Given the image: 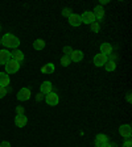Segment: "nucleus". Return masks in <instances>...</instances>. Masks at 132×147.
<instances>
[{
    "label": "nucleus",
    "mask_w": 132,
    "mask_h": 147,
    "mask_svg": "<svg viewBox=\"0 0 132 147\" xmlns=\"http://www.w3.org/2000/svg\"><path fill=\"white\" fill-rule=\"evenodd\" d=\"M0 42L3 43L5 47H12V49H16L18 45H20V41H18L17 37H15L13 34L7 33L3 36V38L0 40Z\"/></svg>",
    "instance_id": "obj_1"
},
{
    "label": "nucleus",
    "mask_w": 132,
    "mask_h": 147,
    "mask_svg": "<svg viewBox=\"0 0 132 147\" xmlns=\"http://www.w3.org/2000/svg\"><path fill=\"white\" fill-rule=\"evenodd\" d=\"M18 68H20V63L13 61V59H11V61L5 64V74H16L18 71Z\"/></svg>",
    "instance_id": "obj_2"
},
{
    "label": "nucleus",
    "mask_w": 132,
    "mask_h": 147,
    "mask_svg": "<svg viewBox=\"0 0 132 147\" xmlns=\"http://www.w3.org/2000/svg\"><path fill=\"white\" fill-rule=\"evenodd\" d=\"M45 101H46V104L50 105V107H55V105L58 104V95L57 93H54V92H50V93H48L45 97Z\"/></svg>",
    "instance_id": "obj_3"
},
{
    "label": "nucleus",
    "mask_w": 132,
    "mask_h": 147,
    "mask_svg": "<svg viewBox=\"0 0 132 147\" xmlns=\"http://www.w3.org/2000/svg\"><path fill=\"white\" fill-rule=\"evenodd\" d=\"M81 20H82L83 24H90L91 25L92 22H95V16H94V13L90 12V11H86V12H83V15L81 16Z\"/></svg>",
    "instance_id": "obj_4"
},
{
    "label": "nucleus",
    "mask_w": 132,
    "mask_h": 147,
    "mask_svg": "<svg viewBox=\"0 0 132 147\" xmlns=\"http://www.w3.org/2000/svg\"><path fill=\"white\" fill-rule=\"evenodd\" d=\"M31 98V89L29 88H21L17 93V100L18 101H28Z\"/></svg>",
    "instance_id": "obj_5"
},
{
    "label": "nucleus",
    "mask_w": 132,
    "mask_h": 147,
    "mask_svg": "<svg viewBox=\"0 0 132 147\" xmlns=\"http://www.w3.org/2000/svg\"><path fill=\"white\" fill-rule=\"evenodd\" d=\"M107 61H108V58L106 57V55H103V54H96L95 57H94V64H95L96 67H101V66H105L106 63H107Z\"/></svg>",
    "instance_id": "obj_6"
},
{
    "label": "nucleus",
    "mask_w": 132,
    "mask_h": 147,
    "mask_svg": "<svg viewBox=\"0 0 132 147\" xmlns=\"http://www.w3.org/2000/svg\"><path fill=\"white\" fill-rule=\"evenodd\" d=\"M119 133L122 137H124V139H126V138H131V134H132L131 125H122L119 127Z\"/></svg>",
    "instance_id": "obj_7"
},
{
    "label": "nucleus",
    "mask_w": 132,
    "mask_h": 147,
    "mask_svg": "<svg viewBox=\"0 0 132 147\" xmlns=\"http://www.w3.org/2000/svg\"><path fill=\"white\" fill-rule=\"evenodd\" d=\"M68 18H69V24H70L71 26H79V25L82 24V20H81V16L79 15L71 13Z\"/></svg>",
    "instance_id": "obj_8"
},
{
    "label": "nucleus",
    "mask_w": 132,
    "mask_h": 147,
    "mask_svg": "<svg viewBox=\"0 0 132 147\" xmlns=\"http://www.w3.org/2000/svg\"><path fill=\"white\" fill-rule=\"evenodd\" d=\"M11 61V53L8 50H0V64H7Z\"/></svg>",
    "instance_id": "obj_9"
},
{
    "label": "nucleus",
    "mask_w": 132,
    "mask_h": 147,
    "mask_svg": "<svg viewBox=\"0 0 132 147\" xmlns=\"http://www.w3.org/2000/svg\"><path fill=\"white\" fill-rule=\"evenodd\" d=\"M94 16H95V20L96 21H101V20H103V17H105V9H103V7L101 5H96L95 8H94Z\"/></svg>",
    "instance_id": "obj_10"
},
{
    "label": "nucleus",
    "mask_w": 132,
    "mask_h": 147,
    "mask_svg": "<svg viewBox=\"0 0 132 147\" xmlns=\"http://www.w3.org/2000/svg\"><path fill=\"white\" fill-rule=\"evenodd\" d=\"M105 143H108V137L106 134H98L95 137V146L102 147Z\"/></svg>",
    "instance_id": "obj_11"
},
{
    "label": "nucleus",
    "mask_w": 132,
    "mask_h": 147,
    "mask_svg": "<svg viewBox=\"0 0 132 147\" xmlns=\"http://www.w3.org/2000/svg\"><path fill=\"white\" fill-rule=\"evenodd\" d=\"M69 58H70V61H73V62H81L83 59V53L81 51V50H73Z\"/></svg>",
    "instance_id": "obj_12"
},
{
    "label": "nucleus",
    "mask_w": 132,
    "mask_h": 147,
    "mask_svg": "<svg viewBox=\"0 0 132 147\" xmlns=\"http://www.w3.org/2000/svg\"><path fill=\"white\" fill-rule=\"evenodd\" d=\"M11 59H13V61L20 63V62L24 61V53H23L21 50H15V51L11 53Z\"/></svg>",
    "instance_id": "obj_13"
},
{
    "label": "nucleus",
    "mask_w": 132,
    "mask_h": 147,
    "mask_svg": "<svg viewBox=\"0 0 132 147\" xmlns=\"http://www.w3.org/2000/svg\"><path fill=\"white\" fill-rule=\"evenodd\" d=\"M27 122H28V118L24 116V114H21V116H16L15 125L17 126V127H24V126L27 125Z\"/></svg>",
    "instance_id": "obj_14"
},
{
    "label": "nucleus",
    "mask_w": 132,
    "mask_h": 147,
    "mask_svg": "<svg viewBox=\"0 0 132 147\" xmlns=\"http://www.w3.org/2000/svg\"><path fill=\"white\" fill-rule=\"evenodd\" d=\"M111 53H112V46L110 45V43H107V42H103L101 45V54H103V55H111Z\"/></svg>",
    "instance_id": "obj_15"
},
{
    "label": "nucleus",
    "mask_w": 132,
    "mask_h": 147,
    "mask_svg": "<svg viewBox=\"0 0 132 147\" xmlns=\"http://www.w3.org/2000/svg\"><path fill=\"white\" fill-rule=\"evenodd\" d=\"M53 89V86L50 82H44L42 84H41V93H45V95H48V93H50Z\"/></svg>",
    "instance_id": "obj_16"
},
{
    "label": "nucleus",
    "mask_w": 132,
    "mask_h": 147,
    "mask_svg": "<svg viewBox=\"0 0 132 147\" xmlns=\"http://www.w3.org/2000/svg\"><path fill=\"white\" fill-rule=\"evenodd\" d=\"M9 83H11V80H9L8 74L0 72V87H7L9 86Z\"/></svg>",
    "instance_id": "obj_17"
},
{
    "label": "nucleus",
    "mask_w": 132,
    "mask_h": 147,
    "mask_svg": "<svg viewBox=\"0 0 132 147\" xmlns=\"http://www.w3.org/2000/svg\"><path fill=\"white\" fill-rule=\"evenodd\" d=\"M54 70H55L54 64H53V63H46L45 66H42L41 72H42V74H52V72H54Z\"/></svg>",
    "instance_id": "obj_18"
},
{
    "label": "nucleus",
    "mask_w": 132,
    "mask_h": 147,
    "mask_svg": "<svg viewBox=\"0 0 132 147\" xmlns=\"http://www.w3.org/2000/svg\"><path fill=\"white\" fill-rule=\"evenodd\" d=\"M33 47L36 50H42L45 47V41L44 40H36L33 42Z\"/></svg>",
    "instance_id": "obj_19"
},
{
    "label": "nucleus",
    "mask_w": 132,
    "mask_h": 147,
    "mask_svg": "<svg viewBox=\"0 0 132 147\" xmlns=\"http://www.w3.org/2000/svg\"><path fill=\"white\" fill-rule=\"evenodd\" d=\"M105 67L107 71H115V68H116V63H115L114 61H107V63L105 64Z\"/></svg>",
    "instance_id": "obj_20"
},
{
    "label": "nucleus",
    "mask_w": 132,
    "mask_h": 147,
    "mask_svg": "<svg viewBox=\"0 0 132 147\" xmlns=\"http://www.w3.org/2000/svg\"><path fill=\"white\" fill-rule=\"evenodd\" d=\"M70 63H71V61H70V58H69V57L64 55V57L61 58V64L64 66V67H68V66H69Z\"/></svg>",
    "instance_id": "obj_21"
},
{
    "label": "nucleus",
    "mask_w": 132,
    "mask_h": 147,
    "mask_svg": "<svg viewBox=\"0 0 132 147\" xmlns=\"http://www.w3.org/2000/svg\"><path fill=\"white\" fill-rule=\"evenodd\" d=\"M99 30H101V24H99L98 21L92 22V24H91V32H94V33H98Z\"/></svg>",
    "instance_id": "obj_22"
},
{
    "label": "nucleus",
    "mask_w": 132,
    "mask_h": 147,
    "mask_svg": "<svg viewBox=\"0 0 132 147\" xmlns=\"http://www.w3.org/2000/svg\"><path fill=\"white\" fill-rule=\"evenodd\" d=\"M61 13H62V16H65V17H69V16L71 15V9L70 8H64Z\"/></svg>",
    "instance_id": "obj_23"
},
{
    "label": "nucleus",
    "mask_w": 132,
    "mask_h": 147,
    "mask_svg": "<svg viewBox=\"0 0 132 147\" xmlns=\"http://www.w3.org/2000/svg\"><path fill=\"white\" fill-rule=\"evenodd\" d=\"M71 51H73V50H71L70 46H65V47H64V53H65V55H66V57H70Z\"/></svg>",
    "instance_id": "obj_24"
},
{
    "label": "nucleus",
    "mask_w": 132,
    "mask_h": 147,
    "mask_svg": "<svg viewBox=\"0 0 132 147\" xmlns=\"http://www.w3.org/2000/svg\"><path fill=\"white\" fill-rule=\"evenodd\" d=\"M123 147H132L131 138H126V141L123 142Z\"/></svg>",
    "instance_id": "obj_25"
},
{
    "label": "nucleus",
    "mask_w": 132,
    "mask_h": 147,
    "mask_svg": "<svg viewBox=\"0 0 132 147\" xmlns=\"http://www.w3.org/2000/svg\"><path fill=\"white\" fill-rule=\"evenodd\" d=\"M7 95V89L5 87H0V98H3Z\"/></svg>",
    "instance_id": "obj_26"
},
{
    "label": "nucleus",
    "mask_w": 132,
    "mask_h": 147,
    "mask_svg": "<svg viewBox=\"0 0 132 147\" xmlns=\"http://www.w3.org/2000/svg\"><path fill=\"white\" fill-rule=\"evenodd\" d=\"M16 113H17V116L24 114V108H23V107H17V108H16Z\"/></svg>",
    "instance_id": "obj_27"
},
{
    "label": "nucleus",
    "mask_w": 132,
    "mask_h": 147,
    "mask_svg": "<svg viewBox=\"0 0 132 147\" xmlns=\"http://www.w3.org/2000/svg\"><path fill=\"white\" fill-rule=\"evenodd\" d=\"M0 147H11V144H9V142L4 141V142H1V143H0Z\"/></svg>",
    "instance_id": "obj_28"
},
{
    "label": "nucleus",
    "mask_w": 132,
    "mask_h": 147,
    "mask_svg": "<svg viewBox=\"0 0 132 147\" xmlns=\"http://www.w3.org/2000/svg\"><path fill=\"white\" fill-rule=\"evenodd\" d=\"M36 100L37 101H41V100H42V93H38V95L36 96Z\"/></svg>",
    "instance_id": "obj_29"
},
{
    "label": "nucleus",
    "mask_w": 132,
    "mask_h": 147,
    "mask_svg": "<svg viewBox=\"0 0 132 147\" xmlns=\"http://www.w3.org/2000/svg\"><path fill=\"white\" fill-rule=\"evenodd\" d=\"M105 4H108V0H101V4H99V5L103 7Z\"/></svg>",
    "instance_id": "obj_30"
},
{
    "label": "nucleus",
    "mask_w": 132,
    "mask_h": 147,
    "mask_svg": "<svg viewBox=\"0 0 132 147\" xmlns=\"http://www.w3.org/2000/svg\"><path fill=\"white\" fill-rule=\"evenodd\" d=\"M127 101H128V102H131V92H128V93H127Z\"/></svg>",
    "instance_id": "obj_31"
},
{
    "label": "nucleus",
    "mask_w": 132,
    "mask_h": 147,
    "mask_svg": "<svg viewBox=\"0 0 132 147\" xmlns=\"http://www.w3.org/2000/svg\"><path fill=\"white\" fill-rule=\"evenodd\" d=\"M102 147H115V144H110V143H105Z\"/></svg>",
    "instance_id": "obj_32"
},
{
    "label": "nucleus",
    "mask_w": 132,
    "mask_h": 147,
    "mask_svg": "<svg viewBox=\"0 0 132 147\" xmlns=\"http://www.w3.org/2000/svg\"><path fill=\"white\" fill-rule=\"evenodd\" d=\"M0 30H1V26H0Z\"/></svg>",
    "instance_id": "obj_33"
},
{
    "label": "nucleus",
    "mask_w": 132,
    "mask_h": 147,
    "mask_svg": "<svg viewBox=\"0 0 132 147\" xmlns=\"http://www.w3.org/2000/svg\"><path fill=\"white\" fill-rule=\"evenodd\" d=\"M0 43H1V42H0Z\"/></svg>",
    "instance_id": "obj_34"
}]
</instances>
